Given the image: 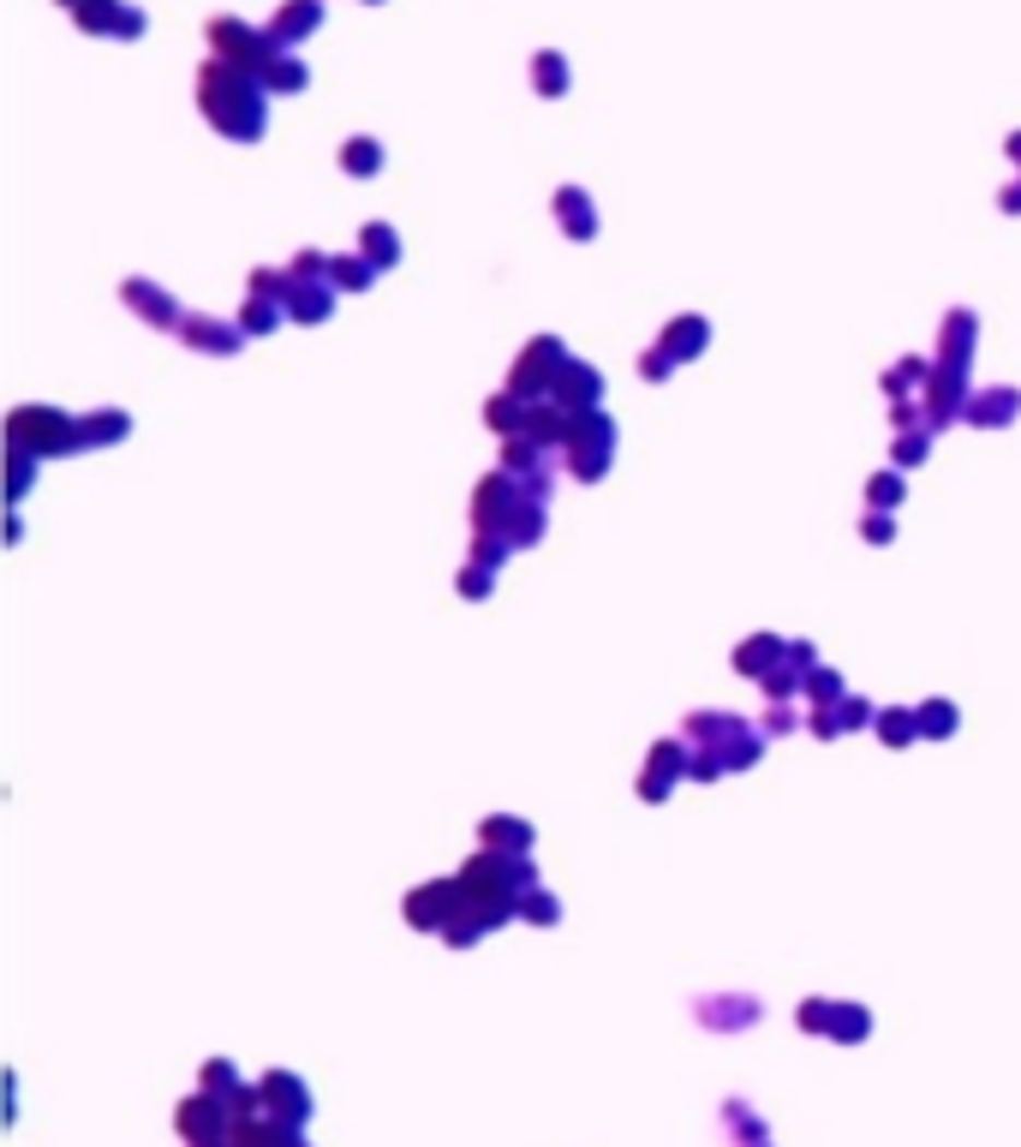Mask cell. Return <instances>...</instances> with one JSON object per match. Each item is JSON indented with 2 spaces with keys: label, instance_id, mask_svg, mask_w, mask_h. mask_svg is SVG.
<instances>
[{
  "label": "cell",
  "instance_id": "cell-1",
  "mask_svg": "<svg viewBox=\"0 0 1021 1147\" xmlns=\"http://www.w3.org/2000/svg\"><path fill=\"white\" fill-rule=\"evenodd\" d=\"M198 108L234 144H258L270 126V91L258 84V72L227 67V60H203L198 67Z\"/></svg>",
  "mask_w": 1021,
  "mask_h": 1147
},
{
  "label": "cell",
  "instance_id": "cell-2",
  "mask_svg": "<svg viewBox=\"0 0 1021 1147\" xmlns=\"http://www.w3.org/2000/svg\"><path fill=\"white\" fill-rule=\"evenodd\" d=\"M7 442L24 454H36V461H60V454H79L84 437H79V418H67L60 406H12L7 418Z\"/></svg>",
  "mask_w": 1021,
  "mask_h": 1147
},
{
  "label": "cell",
  "instance_id": "cell-3",
  "mask_svg": "<svg viewBox=\"0 0 1021 1147\" xmlns=\"http://www.w3.org/2000/svg\"><path fill=\"white\" fill-rule=\"evenodd\" d=\"M561 454H568V473L580 484H597L609 473V454H616V425H609V413L597 406V413H573V430L568 442H561Z\"/></svg>",
  "mask_w": 1021,
  "mask_h": 1147
},
{
  "label": "cell",
  "instance_id": "cell-4",
  "mask_svg": "<svg viewBox=\"0 0 1021 1147\" xmlns=\"http://www.w3.org/2000/svg\"><path fill=\"white\" fill-rule=\"evenodd\" d=\"M561 371H568V347H561L556 335H538L526 353L514 359V371H508V389L526 394V401H550Z\"/></svg>",
  "mask_w": 1021,
  "mask_h": 1147
},
{
  "label": "cell",
  "instance_id": "cell-5",
  "mask_svg": "<svg viewBox=\"0 0 1021 1147\" xmlns=\"http://www.w3.org/2000/svg\"><path fill=\"white\" fill-rule=\"evenodd\" d=\"M210 48H215V60H227V67H246V72H258L263 60L275 55L270 31H258V24L234 19V12H222V19H210Z\"/></svg>",
  "mask_w": 1021,
  "mask_h": 1147
},
{
  "label": "cell",
  "instance_id": "cell-6",
  "mask_svg": "<svg viewBox=\"0 0 1021 1147\" xmlns=\"http://www.w3.org/2000/svg\"><path fill=\"white\" fill-rule=\"evenodd\" d=\"M461 878H430V885L406 890V926H418V933H442V926L461 914Z\"/></svg>",
  "mask_w": 1021,
  "mask_h": 1147
},
{
  "label": "cell",
  "instance_id": "cell-7",
  "mask_svg": "<svg viewBox=\"0 0 1021 1147\" xmlns=\"http://www.w3.org/2000/svg\"><path fill=\"white\" fill-rule=\"evenodd\" d=\"M258 1093H263V1118H270V1124L305 1130V1118H311V1088H305L293 1069H270V1076L258 1081Z\"/></svg>",
  "mask_w": 1021,
  "mask_h": 1147
},
{
  "label": "cell",
  "instance_id": "cell-8",
  "mask_svg": "<svg viewBox=\"0 0 1021 1147\" xmlns=\"http://www.w3.org/2000/svg\"><path fill=\"white\" fill-rule=\"evenodd\" d=\"M72 24H79L84 36H144L150 19L138 7H126V0H79L72 7Z\"/></svg>",
  "mask_w": 1021,
  "mask_h": 1147
},
{
  "label": "cell",
  "instance_id": "cell-9",
  "mask_svg": "<svg viewBox=\"0 0 1021 1147\" xmlns=\"http://www.w3.org/2000/svg\"><path fill=\"white\" fill-rule=\"evenodd\" d=\"M180 341L191 353H210V359H234L239 347H246V329L239 323H227V317H186L180 323Z\"/></svg>",
  "mask_w": 1021,
  "mask_h": 1147
},
{
  "label": "cell",
  "instance_id": "cell-10",
  "mask_svg": "<svg viewBox=\"0 0 1021 1147\" xmlns=\"http://www.w3.org/2000/svg\"><path fill=\"white\" fill-rule=\"evenodd\" d=\"M120 299H126V311H132V317H144V323H156V329H180V323H186L180 305L168 299V287L144 282V275H126V282H120Z\"/></svg>",
  "mask_w": 1021,
  "mask_h": 1147
},
{
  "label": "cell",
  "instance_id": "cell-11",
  "mask_svg": "<svg viewBox=\"0 0 1021 1147\" xmlns=\"http://www.w3.org/2000/svg\"><path fill=\"white\" fill-rule=\"evenodd\" d=\"M550 401L561 406V413H597V401H604V371L585 365V359H568V371H561Z\"/></svg>",
  "mask_w": 1021,
  "mask_h": 1147
},
{
  "label": "cell",
  "instance_id": "cell-12",
  "mask_svg": "<svg viewBox=\"0 0 1021 1147\" xmlns=\"http://www.w3.org/2000/svg\"><path fill=\"white\" fill-rule=\"evenodd\" d=\"M263 31H270L275 48H299L311 31H323V0H281Z\"/></svg>",
  "mask_w": 1021,
  "mask_h": 1147
},
{
  "label": "cell",
  "instance_id": "cell-13",
  "mask_svg": "<svg viewBox=\"0 0 1021 1147\" xmlns=\"http://www.w3.org/2000/svg\"><path fill=\"white\" fill-rule=\"evenodd\" d=\"M550 210H556V227L568 239H580V246H585V239H597V203H592V191H585V186H561Z\"/></svg>",
  "mask_w": 1021,
  "mask_h": 1147
},
{
  "label": "cell",
  "instance_id": "cell-14",
  "mask_svg": "<svg viewBox=\"0 0 1021 1147\" xmlns=\"http://www.w3.org/2000/svg\"><path fill=\"white\" fill-rule=\"evenodd\" d=\"M258 84H263L270 96H299L305 84H311V67H305L293 48H275V55L258 67Z\"/></svg>",
  "mask_w": 1021,
  "mask_h": 1147
},
{
  "label": "cell",
  "instance_id": "cell-15",
  "mask_svg": "<svg viewBox=\"0 0 1021 1147\" xmlns=\"http://www.w3.org/2000/svg\"><path fill=\"white\" fill-rule=\"evenodd\" d=\"M532 406L538 401H526V394H514V389H502V394H490V406H484V425L496 430V437H526L532 430Z\"/></svg>",
  "mask_w": 1021,
  "mask_h": 1147
},
{
  "label": "cell",
  "instance_id": "cell-16",
  "mask_svg": "<svg viewBox=\"0 0 1021 1147\" xmlns=\"http://www.w3.org/2000/svg\"><path fill=\"white\" fill-rule=\"evenodd\" d=\"M657 347H669L675 353V365L681 359H699V353L711 347V323L699 311H681V317H669V323H663V341Z\"/></svg>",
  "mask_w": 1021,
  "mask_h": 1147
},
{
  "label": "cell",
  "instance_id": "cell-17",
  "mask_svg": "<svg viewBox=\"0 0 1021 1147\" xmlns=\"http://www.w3.org/2000/svg\"><path fill=\"white\" fill-rule=\"evenodd\" d=\"M776 664H788V640H776V634H747V640L735 646V670L752 675V682H764Z\"/></svg>",
  "mask_w": 1021,
  "mask_h": 1147
},
{
  "label": "cell",
  "instance_id": "cell-18",
  "mask_svg": "<svg viewBox=\"0 0 1021 1147\" xmlns=\"http://www.w3.org/2000/svg\"><path fill=\"white\" fill-rule=\"evenodd\" d=\"M974 335H980V317L967 311V305L950 311L943 317V341H938V365H962L967 371V365H974Z\"/></svg>",
  "mask_w": 1021,
  "mask_h": 1147
},
{
  "label": "cell",
  "instance_id": "cell-19",
  "mask_svg": "<svg viewBox=\"0 0 1021 1147\" xmlns=\"http://www.w3.org/2000/svg\"><path fill=\"white\" fill-rule=\"evenodd\" d=\"M1021 418V389H980L974 401H967V425L974 430H998Z\"/></svg>",
  "mask_w": 1021,
  "mask_h": 1147
},
{
  "label": "cell",
  "instance_id": "cell-20",
  "mask_svg": "<svg viewBox=\"0 0 1021 1147\" xmlns=\"http://www.w3.org/2000/svg\"><path fill=\"white\" fill-rule=\"evenodd\" d=\"M79 437H84V449H114V442L132 437V413H126V406H102V413H84V418H79Z\"/></svg>",
  "mask_w": 1021,
  "mask_h": 1147
},
{
  "label": "cell",
  "instance_id": "cell-21",
  "mask_svg": "<svg viewBox=\"0 0 1021 1147\" xmlns=\"http://www.w3.org/2000/svg\"><path fill=\"white\" fill-rule=\"evenodd\" d=\"M335 311V282H293L287 287V317L293 323H323Z\"/></svg>",
  "mask_w": 1021,
  "mask_h": 1147
},
{
  "label": "cell",
  "instance_id": "cell-22",
  "mask_svg": "<svg viewBox=\"0 0 1021 1147\" xmlns=\"http://www.w3.org/2000/svg\"><path fill=\"white\" fill-rule=\"evenodd\" d=\"M478 843L490 849V855H532V825L508 819V813H496V819H484Z\"/></svg>",
  "mask_w": 1021,
  "mask_h": 1147
},
{
  "label": "cell",
  "instance_id": "cell-23",
  "mask_svg": "<svg viewBox=\"0 0 1021 1147\" xmlns=\"http://www.w3.org/2000/svg\"><path fill=\"white\" fill-rule=\"evenodd\" d=\"M359 258L371 263L377 275L394 270V263H401V234H394L389 222H365V227H359Z\"/></svg>",
  "mask_w": 1021,
  "mask_h": 1147
},
{
  "label": "cell",
  "instance_id": "cell-24",
  "mask_svg": "<svg viewBox=\"0 0 1021 1147\" xmlns=\"http://www.w3.org/2000/svg\"><path fill=\"white\" fill-rule=\"evenodd\" d=\"M568 84H573L568 55H561V48H538V55H532V91L556 102V96H568Z\"/></svg>",
  "mask_w": 1021,
  "mask_h": 1147
},
{
  "label": "cell",
  "instance_id": "cell-25",
  "mask_svg": "<svg viewBox=\"0 0 1021 1147\" xmlns=\"http://www.w3.org/2000/svg\"><path fill=\"white\" fill-rule=\"evenodd\" d=\"M382 162H389V150L377 144V138H347L341 144V174H353V180H371V174H382Z\"/></svg>",
  "mask_w": 1021,
  "mask_h": 1147
},
{
  "label": "cell",
  "instance_id": "cell-26",
  "mask_svg": "<svg viewBox=\"0 0 1021 1147\" xmlns=\"http://www.w3.org/2000/svg\"><path fill=\"white\" fill-rule=\"evenodd\" d=\"M872 730H878V742H885V747H909L914 735H921V718H914L909 706H885Z\"/></svg>",
  "mask_w": 1021,
  "mask_h": 1147
},
{
  "label": "cell",
  "instance_id": "cell-27",
  "mask_svg": "<svg viewBox=\"0 0 1021 1147\" xmlns=\"http://www.w3.org/2000/svg\"><path fill=\"white\" fill-rule=\"evenodd\" d=\"M914 718H921V735H931V742H950L955 723H962V711H955L950 699H921V706H914Z\"/></svg>",
  "mask_w": 1021,
  "mask_h": 1147
},
{
  "label": "cell",
  "instance_id": "cell-28",
  "mask_svg": "<svg viewBox=\"0 0 1021 1147\" xmlns=\"http://www.w3.org/2000/svg\"><path fill=\"white\" fill-rule=\"evenodd\" d=\"M926 382H931V365L926 359H897L885 371V394H890V401H902V394L914 401V389H926Z\"/></svg>",
  "mask_w": 1021,
  "mask_h": 1147
},
{
  "label": "cell",
  "instance_id": "cell-29",
  "mask_svg": "<svg viewBox=\"0 0 1021 1147\" xmlns=\"http://www.w3.org/2000/svg\"><path fill=\"white\" fill-rule=\"evenodd\" d=\"M234 1147H305V1142H299V1130L270 1124V1118H263V1124H239L234 1130Z\"/></svg>",
  "mask_w": 1021,
  "mask_h": 1147
},
{
  "label": "cell",
  "instance_id": "cell-30",
  "mask_svg": "<svg viewBox=\"0 0 1021 1147\" xmlns=\"http://www.w3.org/2000/svg\"><path fill=\"white\" fill-rule=\"evenodd\" d=\"M281 317H287V305H281V299H263V293H251L246 311H239V329H246V335H270Z\"/></svg>",
  "mask_w": 1021,
  "mask_h": 1147
},
{
  "label": "cell",
  "instance_id": "cell-31",
  "mask_svg": "<svg viewBox=\"0 0 1021 1147\" xmlns=\"http://www.w3.org/2000/svg\"><path fill=\"white\" fill-rule=\"evenodd\" d=\"M329 282H335L341 293H365V287L377 282V270H371V263L359 258V251H347V258H335V270H329Z\"/></svg>",
  "mask_w": 1021,
  "mask_h": 1147
},
{
  "label": "cell",
  "instance_id": "cell-32",
  "mask_svg": "<svg viewBox=\"0 0 1021 1147\" xmlns=\"http://www.w3.org/2000/svg\"><path fill=\"white\" fill-rule=\"evenodd\" d=\"M520 921H532V926H556V921H561V902H556L544 885H532L526 897H520Z\"/></svg>",
  "mask_w": 1021,
  "mask_h": 1147
},
{
  "label": "cell",
  "instance_id": "cell-33",
  "mask_svg": "<svg viewBox=\"0 0 1021 1147\" xmlns=\"http://www.w3.org/2000/svg\"><path fill=\"white\" fill-rule=\"evenodd\" d=\"M246 1088V1081L234 1076V1064H227V1057H210V1064H203V1093H215V1100H227L234 1105V1093Z\"/></svg>",
  "mask_w": 1021,
  "mask_h": 1147
},
{
  "label": "cell",
  "instance_id": "cell-34",
  "mask_svg": "<svg viewBox=\"0 0 1021 1147\" xmlns=\"http://www.w3.org/2000/svg\"><path fill=\"white\" fill-rule=\"evenodd\" d=\"M902 496H909V478H902V473H878L872 484H866V502H872L878 515H890V508H897Z\"/></svg>",
  "mask_w": 1021,
  "mask_h": 1147
},
{
  "label": "cell",
  "instance_id": "cell-35",
  "mask_svg": "<svg viewBox=\"0 0 1021 1147\" xmlns=\"http://www.w3.org/2000/svg\"><path fill=\"white\" fill-rule=\"evenodd\" d=\"M831 1034H836V1040H866V1034H872V1016H866L860 1004H842V998H836Z\"/></svg>",
  "mask_w": 1021,
  "mask_h": 1147
},
{
  "label": "cell",
  "instance_id": "cell-36",
  "mask_svg": "<svg viewBox=\"0 0 1021 1147\" xmlns=\"http://www.w3.org/2000/svg\"><path fill=\"white\" fill-rule=\"evenodd\" d=\"M890 454H897V466H921L931 454V430H902V437L890 442Z\"/></svg>",
  "mask_w": 1021,
  "mask_h": 1147
},
{
  "label": "cell",
  "instance_id": "cell-37",
  "mask_svg": "<svg viewBox=\"0 0 1021 1147\" xmlns=\"http://www.w3.org/2000/svg\"><path fill=\"white\" fill-rule=\"evenodd\" d=\"M800 694H807L812 706H836V699H848V694H842V675H836V670H812Z\"/></svg>",
  "mask_w": 1021,
  "mask_h": 1147
},
{
  "label": "cell",
  "instance_id": "cell-38",
  "mask_svg": "<svg viewBox=\"0 0 1021 1147\" xmlns=\"http://www.w3.org/2000/svg\"><path fill=\"white\" fill-rule=\"evenodd\" d=\"M831 1016H836V998H807L795 1022L807 1028V1034H831Z\"/></svg>",
  "mask_w": 1021,
  "mask_h": 1147
},
{
  "label": "cell",
  "instance_id": "cell-39",
  "mask_svg": "<svg viewBox=\"0 0 1021 1147\" xmlns=\"http://www.w3.org/2000/svg\"><path fill=\"white\" fill-rule=\"evenodd\" d=\"M287 270H293V282H329L335 258H323V251H299V258H293Z\"/></svg>",
  "mask_w": 1021,
  "mask_h": 1147
},
{
  "label": "cell",
  "instance_id": "cell-40",
  "mask_svg": "<svg viewBox=\"0 0 1021 1147\" xmlns=\"http://www.w3.org/2000/svg\"><path fill=\"white\" fill-rule=\"evenodd\" d=\"M669 371H675V353L669 347H645L640 353V377L645 382H669Z\"/></svg>",
  "mask_w": 1021,
  "mask_h": 1147
},
{
  "label": "cell",
  "instance_id": "cell-41",
  "mask_svg": "<svg viewBox=\"0 0 1021 1147\" xmlns=\"http://www.w3.org/2000/svg\"><path fill=\"white\" fill-rule=\"evenodd\" d=\"M490 586H496V568H478V563L461 568V598H490Z\"/></svg>",
  "mask_w": 1021,
  "mask_h": 1147
},
{
  "label": "cell",
  "instance_id": "cell-42",
  "mask_svg": "<svg viewBox=\"0 0 1021 1147\" xmlns=\"http://www.w3.org/2000/svg\"><path fill=\"white\" fill-rule=\"evenodd\" d=\"M31 478H36V454L12 449V502H19L24 490H31Z\"/></svg>",
  "mask_w": 1021,
  "mask_h": 1147
},
{
  "label": "cell",
  "instance_id": "cell-43",
  "mask_svg": "<svg viewBox=\"0 0 1021 1147\" xmlns=\"http://www.w3.org/2000/svg\"><path fill=\"white\" fill-rule=\"evenodd\" d=\"M860 539H866V544H890V539H897V520H890V515H878V508H872V515L860 520Z\"/></svg>",
  "mask_w": 1021,
  "mask_h": 1147
},
{
  "label": "cell",
  "instance_id": "cell-44",
  "mask_svg": "<svg viewBox=\"0 0 1021 1147\" xmlns=\"http://www.w3.org/2000/svg\"><path fill=\"white\" fill-rule=\"evenodd\" d=\"M795 730V711H788V699H776L771 711H764V735H788Z\"/></svg>",
  "mask_w": 1021,
  "mask_h": 1147
},
{
  "label": "cell",
  "instance_id": "cell-45",
  "mask_svg": "<svg viewBox=\"0 0 1021 1147\" xmlns=\"http://www.w3.org/2000/svg\"><path fill=\"white\" fill-rule=\"evenodd\" d=\"M669 789H675V777H663V771H645V777H640V795H645V801H663Z\"/></svg>",
  "mask_w": 1021,
  "mask_h": 1147
},
{
  "label": "cell",
  "instance_id": "cell-46",
  "mask_svg": "<svg viewBox=\"0 0 1021 1147\" xmlns=\"http://www.w3.org/2000/svg\"><path fill=\"white\" fill-rule=\"evenodd\" d=\"M998 210H1010V215H1021V180H1010L998 191Z\"/></svg>",
  "mask_w": 1021,
  "mask_h": 1147
},
{
  "label": "cell",
  "instance_id": "cell-47",
  "mask_svg": "<svg viewBox=\"0 0 1021 1147\" xmlns=\"http://www.w3.org/2000/svg\"><path fill=\"white\" fill-rule=\"evenodd\" d=\"M1004 150H1010V156L1021 162V132H1010V138H1004Z\"/></svg>",
  "mask_w": 1021,
  "mask_h": 1147
},
{
  "label": "cell",
  "instance_id": "cell-48",
  "mask_svg": "<svg viewBox=\"0 0 1021 1147\" xmlns=\"http://www.w3.org/2000/svg\"><path fill=\"white\" fill-rule=\"evenodd\" d=\"M747 1147H771V1136H759V1142H747Z\"/></svg>",
  "mask_w": 1021,
  "mask_h": 1147
},
{
  "label": "cell",
  "instance_id": "cell-49",
  "mask_svg": "<svg viewBox=\"0 0 1021 1147\" xmlns=\"http://www.w3.org/2000/svg\"><path fill=\"white\" fill-rule=\"evenodd\" d=\"M365 7H377V0H365Z\"/></svg>",
  "mask_w": 1021,
  "mask_h": 1147
}]
</instances>
